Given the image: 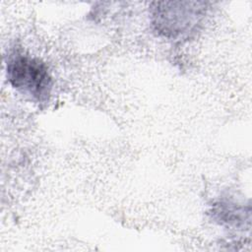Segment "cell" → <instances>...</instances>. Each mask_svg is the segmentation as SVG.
Listing matches in <instances>:
<instances>
[{"mask_svg": "<svg viewBox=\"0 0 252 252\" xmlns=\"http://www.w3.org/2000/svg\"><path fill=\"white\" fill-rule=\"evenodd\" d=\"M192 2H162L155 8L154 25L165 36L175 37L191 31L199 22L202 8Z\"/></svg>", "mask_w": 252, "mask_h": 252, "instance_id": "obj_2", "label": "cell"}, {"mask_svg": "<svg viewBox=\"0 0 252 252\" xmlns=\"http://www.w3.org/2000/svg\"><path fill=\"white\" fill-rule=\"evenodd\" d=\"M6 70L8 81L17 91L38 102L48 98L52 81L47 67L39 59L16 53L7 61Z\"/></svg>", "mask_w": 252, "mask_h": 252, "instance_id": "obj_1", "label": "cell"}]
</instances>
